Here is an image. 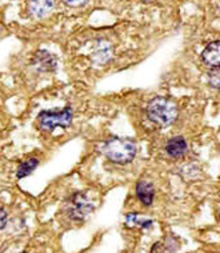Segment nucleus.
I'll use <instances>...</instances> for the list:
<instances>
[{"instance_id": "2", "label": "nucleus", "mask_w": 220, "mask_h": 253, "mask_svg": "<svg viewBox=\"0 0 220 253\" xmlns=\"http://www.w3.org/2000/svg\"><path fill=\"white\" fill-rule=\"evenodd\" d=\"M147 115L151 122L164 128L175 122V119L177 118V109L176 105L166 97H155L148 104Z\"/></svg>"}, {"instance_id": "9", "label": "nucleus", "mask_w": 220, "mask_h": 253, "mask_svg": "<svg viewBox=\"0 0 220 253\" xmlns=\"http://www.w3.org/2000/svg\"><path fill=\"white\" fill-rule=\"evenodd\" d=\"M34 64H35L39 70L51 71L55 68V60L51 53L47 51H39L36 53L35 59H34Z\"/></svg>"}, {"instance_id": "12", "label": "nucleus", "mask_w": 220, "mask_h": 253, "mask_svg": "<svg viewBox=\"0 0 220 253\" xmlns=\"http://www.w3.org/2000/svg\"><path fill=\"white\" fill-rule=\"evenodd\" d=\"M208 79H210V84H211L212 87H219V71H218V68H214V70L208 74Z\"/></svg>"}, {"instance_id": "10", "label": "nucleus", "mask_w": 220, "mask_h": 253, "mask_svg": "<svg viewBox=\"0 0 220 253\" xmlns=\"http://www.w3.org/2000/svg\"><path fill=\"white\" fill-rule=\"evenodd\" d=\"M39 162H38V159H28L26 162H23L20 166L18 167V170H16V177L18 179H23V177H27L28 175H31L32 172L35 170V168L38 167Z\"/></svg>"}, {"instance_id": "4", "label": "nucleus", "mask_w": 220, "mask_h": 253, "mask_svg": "<svg viewBox=\"0 0 220 253\" xmlns=\"http://www.w3.org/2000/svg\"><path fill=\"white\" fill-rule=\"evenodd\" d=\"M67 214L70 218L80 221L87 217L88 214L93 211L92 204L88 201L87 196L84 193H74L71 199L67 201Z\"/></svg>"}, {"instance_id": "8", "label": "nucleus", "mask_w": 220, "mask_h": 253, "mask_svg": "<svg viewBox=\"0 0 220 253\" xmlns=\"http://www.w3.org/2000/svg\"><path fill=\"white\" fill-rule=\"evenodd\" d=\"M136 196L143 205H151L155 197L154 185L145 180H141L136 184Z\"/></svg>"}, {"instance_id": "6", "label": "nucleus", "mask_w": 220, "mask_h": 253, "mask_svg": "<svg viewBox=\"0 0 220 253\" xmlns=\"http://www.w3.org/2000/svg\"><path fill=\"white\" fill-rule=\"evenodd\" d=\"M203 61L211 68H219L220 64V43L219 40H214L206 45L202 52Z\"/></svg>"}, {"instance_id": "1", "label": "nucleus", "mask_w": 220, "mask_h": 253, "mask_svg": "<svg viewBox=\"0 0 220 253\" xmlns=\"http://www.w3.org/2000/svg\"><path fill=\"white\" fill-rule=\"evenodd\" d=\"M101 152L111 162L127 164L136 156V143L128 137H111L103 143Z\"/></svg>"}, {"instance_id": "11", "label": "nucleus", "mask_w": 220, "mask_h": 253, "mask_svg": "<svg viewBox=\"0 0 220 253\" xmlns=\"http://www.w3.org/2000/svg\"><path fill=\"white\" fill-rule=\"evenodd\" d=\"M127 223L133 224V225H139L141 228H150L152 225V221L151 220H144V218H140V216L137 213H130L127 214Z\"/></svg>"}, {"instance_id": "14", "label": "nucleus", "mask_w": 220, "mask_h": 253, "mask_svg": "<svg viewBox=\"0 0 220 253\" xmlns=\"http://www.w3.org/2000/svg\"><path fill=\"white\" fill-rule=\"evenodd\" d=\"M67 5H70V7H80V5H83L87 0H63Z\"/></svg>"}, {"instance_id": "3", "label": "nucleus", "mask_w": 220, "mask_h": 253, "mask_svg": "<svg viewBox=\"0 0 220 253\" xmlns=\"http://www.w3.org/2000/svg\"><path fill=\"white\" fill-rule=\"evenodd\" d=\"M39 126L42 129L52 132L56 128H67L72 123V111L70 108L62 111H43L39 114Z\"/></svg>"}, {"instance_id": "13", "label": "nucleus", "mask_w": 220, "mask_h": 253, "mask_svg": "<svg viewBox=\"0 0 220 253\" xmlns=\"http://www.w3.org/2000/svg\"><path fill=\"white\" fill-rule=\"evenodd\" d=\"M7 221H8V216H7V212H5L3 208H0V231L7 225Z\"/></svg>"}, {"instance_id": "7", "label": "nucleus", "mask_w": 220, "mask_h": 253, "mask_svg": "<svg viewBox=\"0 0 220 253\" xmlns=\"http://www.w3.org/2000/svg\"><path fill=\"white\" fill-rule=\"evenodd\" d=\"M187 149H188V144L184 137H181V136H174L166 144V152L168 156L174 157V159L183 156L187 152Z\"/></svg>"}, {"instance_id": "5", "label": "nucleus", "mask_w": 220, "mask_h": 253, "mask_svg": "<svg viewBox=\"0 0 220 253\" xmlns=\"http://www.w3.org/2000/svg\"><path fill=\"white\" fill-rule=\"evenodd\" d=\"M55 7V0H28L30 13L36 19L45 18L48 13L52 12Z\"/></svg>"}]
</instances>
